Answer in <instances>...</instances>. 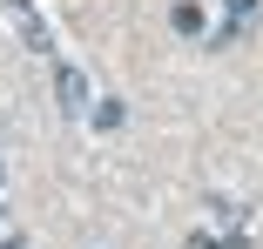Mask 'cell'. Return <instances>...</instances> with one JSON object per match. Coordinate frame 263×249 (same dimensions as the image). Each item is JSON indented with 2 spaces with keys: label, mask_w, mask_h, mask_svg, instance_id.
<instances>
[{
  "label": "cell",
  "mask_w": 263,
  "mask_h": 249,
  "mask_svg": "<svg viewBox=\"0 0 263 249\" xmlns=\"http://www.w3.org/2000/svg\"><path fill=\"white\" fill-rule=\"evenodd\" d=\"M169 20H176V34H196V27H202V14H196V7H189V0H182V7H176V14H169Z\"/></svg>",
  "instance_id": "obj_2"
},
{
  "label": "cell",
  "mask_w": 263,
  "mask_h": 249,
  "mask_svg": "<svg viewBox=\"0 0 263 249\" xmlns=\"http://www.w3.org/2000/svg\"><path fill=\"white\" fill-rule=\"evenodd\" d=\"M95 128H122V101H101L95 108Z\"/></svg>",
  "instance_id": "obj_3"
},
{
  "label": "cell",
  "mask_w": 263,
  "mask_h": 249,
  "mask_svg": "<svg viewBox=\"0 0 263 249\" xmlns=\"http://www.w3.org/2000/svg\"><path fill=\"white\" fill-rule=\"evenodd\" d=\"M54 94H61L68 115H81V108H88V81H81V68H61V74H54Z\"/></svg>",
  "instance_id": "obj_1"
},
{
  "label": "cell",
  "mask_w": 263,
  "mask_h": 249,
  "mask_svg": "<svg viewBox=\"0 0 263 249\" xmlns=\"http://www.w3.org/2000/svg\"><path fill=\"white\" fill-rule=\"evenodd\" d=\"M256 14V0H230V20H250Z\"/></svg>",
  "instance_id": "obj_4"
}]
</instances>
